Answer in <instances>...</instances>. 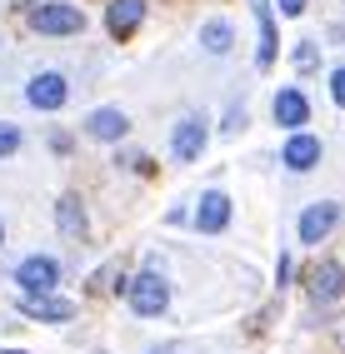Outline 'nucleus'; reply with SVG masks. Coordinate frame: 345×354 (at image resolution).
I'll return each instance as SVG.
<instances>
[{
    "label": "nucleus",
    "instance_id": "f257e3e1",
    "mask_svg": "<svg viewBox=\"0 0 345 354\" xmlns=\"http://www.w3.org/2000/svg\"><path fill=\"white\" fill-rule=\"evenodd\" d=\"M26 20H30L35 35H80L85 30V10L71 6V0H45V6H30Z\"/></svg>",
    "mask_w": 345,
    "mask_h": 354
},
{
    "label": "nucleus",
    "instance_id": "f03ea898",
    "mask_svg": "<svg viewBox=\"0 0 345 354\" xmlns=\"http://www.w3.org/2000/svg\"><path fill=\"white\" fill-rule=\"evenodd\" d=\"M125 299H130V310L141 315V319H155V315H166V304H170V279L150 265V270H141V274L130 279Z\"/></svg>",
    "mask_w": 345,
    "mask_h": 354
},
{
    "label": "nucleus",
    "instance_id": "7ed1b4c3",
    "mask_svg": "<svg viewBox=\"0 0 345 354\" xmlns=\"http://www.w3.org/2000/svg\"><path fill=\"white\" fill-rule=\"evenodd\" d=\"M10 279L20 285V295H55V285H60V259L55 254H26Z\"/></svg>",
    "mask_w": 345,
    "mask_h": 354
},
{
    "label": "nucleus",
    "instance_id": "20e7f679",
    "mask_svg": "<svg viewBox=\"0 0 345 354\" xmlns=\"http://www.w3.org/2000/svg\"><path fill=\"white\" fill-rule=\"evenodd\" d=\"M205 140H211V125H205V115H180L175 130H170V160L175 165H195L205 155Z\"/></svg>",
    "mask_w": 345,
    "mask_h": 354
},
{
    "label": "nucleus",
    "instance_id": "39448f33",
    "mask_svg": "<svg viewBox=\"0 0 345 354\" xmlns=\"http://www.w3.org/2000/svg\"><path fill=\"white\" fill-rule=\"evenodd\" d=\"M65 100H71V80H65L60 70H40L26 85V105H35V110H60Z\"/></svg>",
    "mask_w": 345,
    "mask_h": 354
},
{
    "label": "nucleus",
    "instance_id": "423d86ee",
    "mask_svg": "<svg viewBox=\"0 0 345 354\" xmlns=\"http://www.w3.org/2000/svg\"><path fill=\"white\" fill-rule=\"evenodd\" d=\"M191 220H195L200 234H220V230L230 225V195H225V190H205V195L195 200V209H191Z\"/></svg>",
    "mask_w": 345,
    "mask_h": 354
},
{
    "label": "nucleus",
    "instance_id": "0eeeda50",
    "mask_svg": "<svg viewBox=\"0 0 345 354\" xmlns=\"http://www.w3.org/2000/svg\"><path fill=\"white\" fill-rule=\"evenodd\" d=\"M85 135H90V140H105V145H115V140H125V135H130V115H125V110H115V105H100V110H90V115H85Z\"/></svg>",
    "mask_w": 345,
    "mask_h": 354
},
{
    "label": "nucleus",
    "instance_id": "6e6552de",
    "mask_svg": "<svg viewBox=\"0 0 345 354\" xmlns=\"http://www.w3.org/2000/svg\"><path fill=\"white\" fill-rule=\"evenodd\" d=\"M335 220H340V205H335V200H320V205H310L306 215H301L295 234H301V245H320V240L335 230Z\"/></svg>",
    "mask_w": 345,
    "mask_h": 354
},
{
    "label": "nucleus",
    "instance_id": "1a4fd4ad",
    "mask_svg": "<svg viewBox=\"0 0 345 354\" xmlns=\"http://www.w3.org/2000/svg\"><path fill=\"white\" fill-rule=\"evenodd\" d=\"M270 115H275V125H285V130H306V120H310V100H306L295 85H285V90H275Z\"/></svg>",
    "mask_w": 345,
    "mask_h": 354
},
{
    "label": "nucleus",
    "instance_id": "9d476101",
    "mask_svg": "<svg viewBox=\"0 0 345 354\" xmlns=\"http://www.w3.org/2000/svg\"><path fill=\"white\" fill-rule=\"evenodd\" d=\"M20 315H30L40 324H65V319H76V304L60 295H20Z\"/></svg>",
    "mask_w": 345,
    "mask_h": 354
},
{
    "label": "nucleus",
    "instance_id": "9b49d317",
    "mask_svg": "<svg viewBox=\"0 0 345 354\" xmlns=\"http://www.w3.org/2000/svg\"><path fill=\"white\" fill-rule=\"evenodd\" d=\"M281 165H285L290 175L315 170V165H320V140H315V135H306V130H295V135L285 140V150H281Z\"/></svg>",
    "mask_w": 345,
    "mask_h": 354
},
{
    "label": "nucleus",
    "instance_id": "f8f14e48",
    "mask_svg": "<svg viewBox=\"0 0 345 354\" xmlns=\"http://www.w3.org/2000/svg\"><path fill=\"white\" fill-rule=\"evenodd\" d=\"M141 20H145V0H110V6H105V30L115 40L135 35V30H141Z\"/></svg>",
    "mask_w": 345,
    "mask_h": 354
},
{
    "label": "nucleus",
    "instance_id": "ddd939ff",
    "mask_svg": "<svg viewBox=\"0 0 345 354\" xmlns=\"http://www.w3.org/2000/svg\"><path fill=\"white\" fill-rule=\"evenodd\" d=\"M250 10H256V30H260L256 65L270 70V65H275V6H270V0H250Z\"/></svg>",
    "mask_w": 345,
    "mask_h": 354
},
{
    "label": "nucleus",
    "instance_id": "4468645a",
    "mask_svg": "<svg viewBox=\"0 0 345 354\" xmlns=\"http://www.w3.org/2000/svg\"><path fill=\"white\" fill-rule=\"evenodd\" d=\"M340 290H345V270L335 265V259H326V265L310 274V295H315L320 304H330V299H340Z\"/></svg>",
    "mask_w": 345,
    "mask_h": 354
},
{
    "label": "nucleus",
    "instance_id": "2eb2a0df",
    "mask_svg": "<svg viewBox=\"0 0 345 354\" xmlns=\"http://www.w3.org/2000/svg\"><path fill=\"white\" fill-rule=\"evenodd\" d=\"M230 45H236V26H230V20H205L200 26V50L205 55H230Z\"/></svg>",
    "mask_w": 345,
    "mask_h": 354
},
{
    "label": "nucleus",
    "instance_id": "dca6fc26",
    "mask_svg": "<svg viewBox=\"0 0 345 354\" xmlns=\"http://www.w3.org/2000/svg\"><path fill=\"white\" fill-rule=\"evenodd\" d=\"M55 220H60V234H65V240H80V234H85V209H80L76 195H60V200H55Z\"/></svg>",
    "mask_w": 345,
    "mask_h": 354
},
{
    "label": "nucleus",
    "instance_id": "f3484780",
    "mask_svg": "<svg viewBox=\"0 0 345 354\" xmlns=\"http://www.w3.org/2000/svg\"><path fill=\"white\" fill-rule=\"evenodd\" d=\"M20 150V130L15 125H0V160H10Z\"/></svg>",
    "mask_w": 345,
    "mask_h": 354
},
{
    "label": "nucleus",
    "instance_id": "a211bd4d",
    "mask_svg": "<svg viewBox=\"0 0 345 354\" xmlns=\"http://www.w3.org/2000/svg\"><path fill=\"white\" fill-rule=\"evenodd\" d=\"M330 100L345 110V65H340V70H330Z\"/></svg>",
    "mask_w": 345,
    "mask_h": 354
},
{
    "label": "nucleus",
    "instance_id": "6ab92c4d",
    "mask_svg": "<svg viewBox=\"0 0 345 354\" xmlns=\"http://www.w3.org/2000/svg\"><path fill=\"white\" fill-rule=\"evenodd\" d=\"M295 65H301V70L315 65V40H301V45H295Z\"/></svg>",
    "mask_w": 345,
    "mask_h": 354
},
{
    "label": "nucleus",
    "instance_id": "aec40b11",
    "mask_svg": "<svg viewBox=\"0 0 345 354\" xmlns=\"http://www.w3.org/2000/svg\"><path fill=\"white\" fill-rule=\"evenodd\" d=\"M281 15H306V0H281Z\"/></svg>",
    "mask_w": 345,
    "mask_h": 354
},
{
    "label": "nucleus",
    "instance_id": "412c9836",
    "mask_svg": "<svg viewBox=\"0 0 345 354\" xmlns=\"http://www.w3.org/2000/svg\"><path fill=\"white\" fill-rule=\"evenodd\" d=\"M0 250H6V220H0Z\"/></svg>",
    "mask_w": 345,
    "mask_h": 354
},
{
    "label": "nucleus",
    "instance_id": "4be33fe9",
    "mask_svg": "<svg viewBox=\"0 0 345 354\" xmlns=\"http://www.w3.org/2000/svg\"><path fill=\"white\" fill-rule=\"evenodd\" d=\"M0 354H26V349H0Z\"/></svg>",
    "mask_w": 345,
    "mask_h": 354
}]
</instances>
